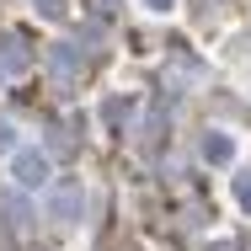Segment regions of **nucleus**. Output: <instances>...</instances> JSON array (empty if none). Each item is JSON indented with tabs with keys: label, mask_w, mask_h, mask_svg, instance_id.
I'll list each match as a JSON object with an SVG mask.
<instances>
[{
	"label": "nucleus",
	"mask_w": 251,
	"mask_h": 251,
	"mask_svg": "<svg viewBox=\"0 0 251 251\" xmlns=\"http://www.w3.org/2000/svg\"><path fill=\"white\" fill-rule=\"evenodd\" d=\"M16 182H22V187H43V182H49V155L22 150L16 155Z\"/></svg>",
	"instance_id": "nucleus-1"
},
{
	"label": "nucleus",
	"mask_w": 251,
	"mask_h": 251,
	"mask_svg": "<svg viewBox=\"0 0 251 251\" xmlns=\"http://www.w3.org/2000/svg\"><path fill=\"white\" fill-rule=\"evenodd\" d=\"M230 155H235V145H230L225 134H208V139H203V160H214V166H225Z\"/></svg>",
	"instance_id": "nucleus-2"
},
{
	"label": "nucleus",
	"mask_w": 251,
	"mask_h": 251,
	"mask_svg": "<svg viewBox=\"0 0 251 251\" xmlns=\"http://www.w3.org/2000/svg\"><path fill=\"white\" fill-rule=\"evenodd\" d=\"M75 208H80V193L70 187V193H59V198H53V219H70Z\"/></svg>",
	"instance_id": "nucleus-3"
},
{
	"label": "nucleus",
	"mask_w": 251,
	"mask_h": 251,
	"mask_svg": "<svg viewBox=\"0 0 251 251\" xmlns=\"http://www.w3.org/2000/svg\"><path fill=\"white\" fill-rule=\"evenodd\" d=\"M75 64H80V59H75V49H70V43H59V49H53V70L75 75Z\"/></svg>",
	"instance_id": "nucleus-4"
},
{
	"label": "nucleus",
	"mask_w": 251,
	"mask_h": 251,
	"mask_svg": "<svg viewBox=\"0 0 251 251\" xmlns=\"http://www.w3.org/2000/svg\"><path fill=\"white\" fill-rule=\"evenodd\" d=\"M32 5H38L43 16H64V0H32Z\"/></svg>",
	"instance_id": "nucleus-5"
},
{
	"label": "nucleus",
	"mask_w": 251,
	"mask_h": 251,
	"mask_svg": "<svg viewBox=\"0 0 251 251\" xmlns=\"http://www.w3.org/2000/svg\"><path fill=\"white\" fill-rule=\"evenodd\" d=\"M235 198H241V208H251V176H241V182H235Z\"/></svg>",
	"instance_id": "nucleus-6"
},
{
	"label": "nucleus",
	"mask_w": 251,
	"mask_h": 251,
	"mask_svg": "<svg viewBox=\"0 0 251 251\" xmlns=\"http://www.w3.org/2000/svg\"><path fill=\"white\" fill-rule=\"evenodd\" d=\"M11 150V123H5V118H0V155Z\"/></svg>",
	"instance_id": "nucleus-7"
},
{
	"label": "nucleus",
	"mask_w": 251,
	"mask_h": 251,
	"mask_svg": "<svg viewBox=\"0 0 251 251\" xmlns=\"http://www.w3.org/2000/svg\"><path fill=\"white\" fill-rule=\"evenodd\" d=\"M150 5H155V11H166V5H171V0H150Z\"/></svg>",
	"instance_id": "nucleus-8"
}]
</instances>
